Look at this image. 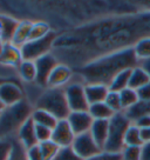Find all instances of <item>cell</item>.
<instances>
[{"label":"cell","mask_w":150,"mask_h":160,"mask_svg":"<svg viewBox=\"0 0 150 160\" xmlns=\"http://www.w3.org/2000/svg\"><path fill=\"white\" fill-rule=\"evenodd\" d=\"M133 124H135L137 127H140L141 130H147V128H149L150 127V114H145L143 117H141L138 119L136 120L135 122H133Z\"/></svg>","instance_id":"cell-38"},{"label":"cell","mask_w":150,"mask_h":160,"mask_svg":"<svg viewBox=\"0 0 150 160\" xmlns=\"http://www.w3.org/2000/svg\"><path fill=\"white\" fill-rule=\"evenodd\" d=\"M85 92L89 105L103 102L109 93V87L101 84H87L85 85Z\"/></svg>","instance_id":"cell-15"},{"label":"cell","mask_w":150,"mask_h":160,"mask_svg":"<svg viewBox=\"0 0 150 160\" xmlns=\"http://www.w3.org/2000/svg\"><path fill=\"white\" fill-rule=\"evenodd\" d=\"M58 65L59 64L55 59V57L50 53L35 60V66H36V80L35 81L44 87L48 86V78Z\"/></svg>","instance_id":"cell-8"},{"label":"cell","mask_w":150,"mask_h":160,"mask_svg":"<svg viewBox=\"0 0 150 160\" xmlns=\"http://www.w3.org/2000/svg\"><path fill=\"white\" fill-rule=\"evenodd\" d=\"M20 21H16L15 19L7 17V15H0V25H1V31H0V40L7 44L12 42V39L15 34V31L19 26Z\"/></svg>","instance_id":"cell-17"},{"label":"cell","mask_w":150,"mask_h":160,"mask_svg":"<svg viewBox=\"0 0 150 160\" xmlns=\"http://www.w3.org/2000/svg\"><path fill=\"white\" fill-rule=\"evenodd\" d=\"M138 65L145 71V73H147L148 77L150 78V58L149 59L142 60V61H138Z\"/></svg>","instance_id":"cell-40"},{"label":"cell","mask_w":150,"mask_h":160,"mask_svg":"<svg viewBox=\"0 0 150 160\" xmlns=\"http://www.w3.org/2000/svg\"><path fill=\"white\" fill-rule=\"evenodd\" d=\"M138 60L133 48H127L105 55L100 59L94 60L81 70V74L87 84H101L109 86L111 80L127 68L137 66Z\"/></svg>","instance_id":"cell-1"},{"label":"cell","mask_w":150,"mask_h":160,"mask_svg":"<svg viewBox=\"0 0 150 160\" xmlns=\"http://www.w3.org/2000/svg\"><path fill=\"white\" fill-rule=\"evenodd\" d=\"M33 111L26 100H21L15 105L6 106L0 113V139L11 138L14 133L18 134L21 126L32 117Z\"/></svg>","instance_id":"cell-2"},{"label":"cell","mask_w":150,"mask_h":160,"mask_svg":"<svg viewBox=\"0 0 150 160\" xmlns=\"http://www.w3.org/2000/svg\"><path fill=\"white\" fill-rule=\"evenodd\" d=\"M2 47H4V42L0 40V53H1V51H2Z\"/></svg>","instance_id":"cell-43"},{"label":"cell","mask_w":150,"mask_h":160,"mask_svg":"<svg viewBox=\"0 0 150 160\" xmlns=\"http://www.w3.org/2000/svg\"><path fill=\"white\" fill-rule=\"evenodd\" d=\"M10 160H27L25 147L19 142V140L14 141V151Z\"/></svg>","instance_id":"cell-35"},{"label":"cell","mask_w":150,"mask_h":160,"mask_svg":"<svg viewBox=\"0 0 150 160\" xmlns=\"http://www.w3.org/2000/svg\"><path fill=\"white\" fill-rule=\"evenodd\" d=\"M134 53L138 61L150 58V37H145L140 39L133 47Z\"/></svg>","instance_id":"cell-26"},{"label":"cell","mask_w":150,"mask_h":160,"mask_svg":"<svg viewBox=\"0 0 150 160\" xmlns=\"http://www.w3.org/2000/svg\"><path fill=\"white\" fill-rule=\"evenodd\" d=\"M0 100L5 106H12L24 100V93L21 87L14 81L6 80L0 85Z\"/></svg>","instance_id":"cell-11"},{"label":"cell","mask_w":150,"mask_h":160,"mask_svg":"<svg viewBox=\"0 0 150 160\" xmlns=\"http://www.w3.org/2000/svg\"><path fill=\"white\" fill-rule=\"evenodd\" d=\"M142 137L144 141H150V127L147 130H142Z\"/></svg>","instance_id":"cell-41"},{"label":"cell","mask_w":150,"mask_h":160,"mask_svg":"<svg viewBox=\"0 0 150 160\" xmlns=\"http://www.w3.org/2000/svg\"><path fill=\"white\" fill-rule=\"evenodd\" d=\"M87 160H122V155H121V153H113V152L102 151L99 154L94 155Z\"/></svg>","instance_id":"cell-34"},{"label":"cell","mask_w":150,"mask_h":160,"mask_svg":"<svg viewBox=\"0 0 150 160\" xmlns=\"http://www.w3.org/2000/svg\"><path fill=\"white\" fill-rule=\"evenodd\" d=\"M88 112L94 120H110L115 114V112L111 110L105 101L89 105Z\"/></svg>","instance_id":"cell-19"},{"label":"cell","mask_w":150,"mask_h":160,"mask_svg":"<svg viewBox=\"0 0 150 160\" xmlns=\"http://www.w3.org/2000/svg\"><path fill=\"white\" fill-rule=\"evenodd\" d=\"M105 102L109 106L110 108L114 111L115 113L123 112L122 104H121V99H120V93H119V92H113V91H109V93H108V95H107Z\"/></svg>","instance_id":"cell-30"},{"label":"cell","mask_w":150,"mask_h":160,"mask_svg":"<svg viewBox=\"0 0 150 160\" xmlns=\"http://www.w3.org/2000/svg\"><path fill=\"white\" fill-rule=\"evenodd\" d=\"M50 32L49 25L46 24L44 21H38V22H33L32 25V30H30V40H38L44 38Z\"/></svg>","instance_id":"cell-28"},{"label":"cell","mask_w":150,"mask_h":160,"mask_svg":"<svg viewBox=\"0 0 150 160\" xmlns=\"http://www.w3.org/2000/svg\"><path fill=\"white\" fill-rule=\"evenodd\" d=\"M134 68V67H133ZM133 68H127V70L121 71L119 74L116 75L114 79L111 80L109 87V91L113 92H121V91L125 90L129 87V80L130 74H131V70Z\"/></svg>","instance_id":"cell-22"},{"label":"cell","mask_w":150,"mask_h":160,"mask_svg":"<svg viewBox=\"0 0 150 160\" xmlns=\"http://www.w3.org/2000/svg\"><path fill=\"white\" fill-rule=\"evenodd\" d=\"M41 153L44 157V160H53L55 158L56 153L60 150V146H58L53 140H48L45 142L39 144Z\"/></svg>","instance_id":"cell-27"},{"label":"cell","mask_w":150,"mask_h":160,"mask_svg":"<svg viewBox=\"0 0 150 160\" xmlns=\"http://www.w3.org/2000/svg\"><path fill=\"white\" fill-rule=\"evenodd\" d=\"M32 25H33V22H30L28 20L20 21L18 28L15 31V34H14V37H13L11 44H13L14 46L20 48L21 46H24L26 42H28V41H30V37Z\"/></svg>","instance_id":"cell-18"},{"label":"cell","mask_w":150,"mask_h":160,"mask_svg":"<svg viewBox=\"0 0 150 160\" xmlns=\"http://www.w3.org/2000/svg\"><path fill=\"white\" fill-rule=\"evenodd\" d=\"M56 40V34L50 31L48 34L38 40H30L24 46L20 47L22 59L35 61L44 55L48 54L49 50Z\"/></svg>","instance_id":"cell-5"},{"label":"cell","mask_w":150,"mask_h":160,"mask_svg":"<svg viewBox=\"0 0 150 160\" xmlns=\"http://www.w3.org/2000/svg\"><path fill=\"white\" fill-rule=\"evenodd\" d=\"M16 137L19 142L25 147V150H28L35 145H39V141L36 138V131H35V122L33 121L32 117L21 126Z\"/></svg>","instance_id":"cell-12"},{"label":"cell","mask_w":150,"mask_h":160,"mask_svg":"<svg viewBox=\"0 0 150 160\" xmlns=\"http://www.w3.org/2000/svg\"><path fill=\"white\" fill-rule=\"evenodd\" d=\"M0 31H1V25H0Z\"/></svg>","instance_id":"cell-45"},{"label":"cell","mask_w":150,"mask_h":160,"mask_svg":"<svg viewBox=\"0 0 150 160\" xmlns=\"http://www.w3.org/2000/svg\"><path fill=\"white\" fill-rule=\"evenodd\" d=\"M14 151V140L0 139V160H10Z\"/></svg>","instance_id":"cell-29"},{"label":"cell","mask_w":150,"mask_h":160,"mask_svg":"<svg viewBox=\"0 0 150 160\" xmlns=\"http://www.w3.org/2000/svg\"><path fill=\"white\" fill-rule=\"evenodd\" d=\"M26 158H27V160H44L40 146L35 145L28 150H26Z\"/></svg>","instance_id":"cell-36"},{"label":"cell","mask_w":150,"mask_h":160,"mask_svg":"<svg viewBox=\"0 0 150 160\" xmlns=\"http://www.w3.org/2000/svg\"><path fill=\"white\" fill-rule=\"evenodd\" d=\"M120 93V99H121V104H122V108H123V112L127 111L128 108L133 107L134 105H136L140 99H138V95H137V91L133 90V88H125V90L119 92Z\"/></svg>","instance_id":"cell-24"},{"label":"cell","mask_w":150,"mask_h":160,"mask_svg":"<svg viewBox=\"0 0 150 160\" xmlns=\"http://www.w3.org/2000/svg\"><path fill=\"white\" fill-rule=\"evenodd\" d=\"M121 155L122 160H141V146H124Z\"/></svg>","instance_id":"cell-32"},{"label":"cell","mask_w":150,"mask_h":160,"mask_svg":"<svg viewBox=\"0 0 150 160\" xmlns=\"http://www.w3.org/2000/svg\"><path fill=\"white\" fill-rule=\"evenodd\" d=\"M73 150L75 153L80 157L82 160H87L94 157V155L99 154L102 152V148L95 142V140L93 139V137L89 132L83 133V134H79L75 137L74 141H73Z\"/></svg>","instance_id":"cell-6"},{"label":"cell","mask_w":150,"mask_h":160,"mask_svg":"<svg viewBox=\"0 0 150 160\" xmlns=\"http://www.w3.org/2000/svg\"><path fill=\"white\" fill-rule=\"evenodd\" d=\"M133 122L128 119L124 112L115 113L114 117L109 120V133L108 139L105 145L103 151L121 153L124 148V137L127 130Z\"/></svg>","instance_id":"cell-4"},{"label":"cell","mask_w":150,"mask_h":160,"mask_svg":"<svg viewBox=\"0 0 150 160\" xmlns=\"http://www.w3.org/2000/svg\"><path fill=\"white\" fill-rule=\"evenodd\" d=\"M5 81H6V79H4V78H0V85H1V84H4Z\"/></svg>","instance_id":"cell-44"},{"label":"cell","mask_w":150,"mask_h":160,"mask_svg":"<svg viewBox=\"0 0 150 160\" xmlns=\"http://www.w3.org/2000/svg\"><path fill=\"white\" fill-rule=\"evenodd\" d=\"M36 108L49 112L58 120L67 119L70 114L65 90L62 88H48L36 100Z\"/></svg>","instance_id":"cell-3"},{"label":"cell","mask_w":150,"mask_h":160,"mask_svg":"<svg viewBox=\"0 0 150 160\" xmlns=\"http://www.w3.org/2000/svg\"><path fill=\"white\" fill-rule=\"evenodd\" d=\"M5 107H6V106L4 105V102H2L1 100H0V113H1L2 111H4V108H5Z\"/></svg>","instance_id":"cell-42"},{"label":"cell","mask_w":150,"mask_h":160,"mask_svg":"<svg viewBox=\"0 0 150 160\" xmlns=\"http://www.w3.org/2000/svg\"><path fill=\"white\" fill-rule=\"evenodd\" d=\"M89 133L96 144L103 150L109 133V120H94Z\"/></svg>","instance_id":"cell-14"},{"label":"cell","mask_w":150,"mask_h":160,"mask_svg":"<svg viewBox=\"0 0 150 160\" xmlns=\"http://www.w3.org/2000/svg\"><path fill=\"white\" fill-rule=\"evenodd\" d=\"M53 160H82L79 155L75 153L72 146L67 147H60L59 152L56 153L55 158Z\"/></svg>","instance_id":"cell-31"},{"label":"cell","mask_w":150,"mask_h":160,"mask_svg":"<svg viewBox=\"0 0 150 160\" xmlns=\"http://www.w3.org/2000/svg\"><path fill=\"white\" fill-rule=\"evenodd\" d=\"M141 160H150V141H144L141 146Z\"/></svg>","instance_id":"cell-39"},{"label":"cell","mask_w":150,"mask_h":160,"mask_svg":"<svg viewBox=\"0 0 150 160\" xmlns=\"http://www.w3.org/2000/svg\"><path fill=\"white\" fill-rule=\"evenodd\" d=\"M72 77L69 67L66 65H59L55 67L48 78V87L49 88H61V86L68 82Z\"/></svg>","instance_id":"cell-16"},{"label":"cell","mask_w":150,"mask_h":160,"mask_svg":"<svg viewBox=\"0 0 150 160\" xmlns=\"http://www.w3.org/2000/svg\"><path fill=\"white\" fill-rule=\"evenodd\" d=\"M19 68L20 77L25 81H35L36 80V66L35 61H30V60H22Z\"/></svg>","instance_id":"cell-25"},{"label":"cell","mask_w":150,"mask_h":160,"mask_svg":"<svg viewBox=\"0 0 150 160\" xmlns=\"http://www.w3.org/2000/svg\"><path fill=\"white\" fill-rule=\"evenodd\" d=\"M75 133L70 127L67 119L59 120L54 128L52 130V140L60 147H67L73 145Z\"/></svg>","instance_id":"cell-9"},{"label":"cell","mask_w":150,"mask_h":160,"mask_svg":"<svg viewBox=\"0 0 150 160\" xmlns=\"http://www.w3.org/2000/svg\"><path fill=\"white\" fill-rule=\"evenodd\" d=\"M137 95L140 101H145V102H150V82L143 87H141L137 90Z\"/></svg>","instance_id":"cell-37"},{"label":"cell","mask_w":150,"mask_h":160,"mask_svg":"<svg viewBox=\"0 0 150 160\" xmlns=\"http://www.w3.org/2000/svg\"><path fill=\"white\" fill-rule=\"evenodd\" d=\"M22 54L19 47L14 46L11 42L4 44L2 51L0 53V64L19 67L22 62Z\"/></svg>","instance_id":"cell-13"},{"label":"cell","mask_w":150,"mask_h":160,"mask_svg":"<svg viewBox=\"0 0 150 160\" xmlns=\"http://www.w3.org/2000/svg\"><path fill=\"white\" fill-rule=\"evenodd\" d=\"M35 131H36V138H38L39 144L52 140V130L48 128V127L35 124Z\"/></svg>","instance_id":"cell-33"},{"label":"cell","mask_w":150,"mask_h":160,"mask_svg":"<svg viewBox=\"0 0 150 160\" xmlns=\"http://www.w3.org/2000/svg\"><path fill=\"white\" fill-rule=\"evenodd\" d=\"M67 102L70 112L88 111L89 102L87 100L85 92V86L81 84H70L65 88Z\"/></svg>","instance_id":"cell-7"},{"label":"cell","mask_w":150,"mask_h":160,"mask_svg":"<svg viewBox=\"0 0 150 160\" xmlns=\"http://www.w3.org/2000/svg\"><path fill=\"white\" fill-rule=\"evenodd\" d=\"M32 119L36 125L46 126L50 130H53L59 120L55 118L53 114H50L49 112H47L45 110H38L35 108L32 113Z\"/></svg>","instance_id":"cell-20"},{"label":"cell","mask_w":150,"mask_h":160,"mask_svg":"<svg viewBox=\"0 0 150 160\" xmlns=\"http://www.w3.org/2000/svg\"><path fill=\"white\" fill-rule=\"evenodd\" d=\"M67 121L69 122L75 135H79L89 132L94 119L91 118L88 111H79V112H70Z\"/></svg>","instance_id":"cell-10"},{"label":"cell","mask_w":150,"mask_h":160,"mask_svg":"<svg viewBox=\"0 0 150 160\" xmlns=\"http://www.w3.org/2000/svg\"><path fill=\"white\" fill-rule=\"evenodd\" d=\"M144 144V140L142 137V130L137 127L135 124H131L127 130L124 137L125 146H142Z\"/></svg>","instance_id":"cell-23"},{"label":"cell","mask_w":150,"mask_h":160,"mask_svg":"<svg viewBox=\"0 0 150 160\" xmlns=\"http://www.w3.org/2000/svg\"><path fill=\"white\" fill-rule=\"evenodd\" d=\"M148 82H150V78L145 73V71L140 65L135 66L131 70V74H130V80H129L130 88L137 91L138 88L147 85Z\"/></svg>","instance_id":"cell-21"}]
</instances>
